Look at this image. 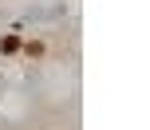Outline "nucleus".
I'll list each match as a JSON object with an SVG mask.
<instances>
[{
	"label": "nucleus",
	"instance_id": "obj_2",
	"mask_svg": "<svg viewBox=\"0 0 150 130\" xmlns=\"http://www.w3.org/2000/svg\"><path fill=\"white\" fill-rule=\"evenodd\" d=\"M20 47H24V39H20V36H4V39H0V51H4V55H16Z\"/></svg>",
	"mask_w": 150,
	"mask_h": 130
},
{
	"label": "nucleus",
	"instance_id": "obj_1",
	"mask_svg": "<svg viewBox=\"0 0 150 130\" xmlns=\"http://www.w3.org/2000/svg\"><path fill=\"white\" fill-rule=\"evenodd\" d=\"M20 51L28 55V59H44V55H47V44H44V39H24Z\"/></svg>",
	"mask_w": 150,
	"mask_h": 130
}]
</instances>
